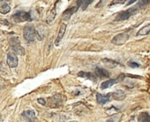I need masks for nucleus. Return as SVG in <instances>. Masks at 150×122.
I'll return each mask as SVG.
<instances>
[{
    "label": "nucleus",
    "mask_w": 150,
    "mask_h": 122,
    "mask_svg": "<svg viewBox=\"0 0 150 122\" xmlns=\"http://www.w3.org/2000/svg\"><path fill=\"white\" fill-rule=\"evenodd\" d=\"M22 117L24 118V120H26L28 122H33L35 120V113L34 111L31 110H27V111H23L22 113Z\"/></svg>",
    "instance_id": "11"
},
{
    "label": "nucleus",
    "mask_w": 150,
    "mask_h": 122,
    "mask_svg": "<svg viewBox=\"0 0 150 122\" xmlns=\"http://www.w3.org/2000/svg\"><path fill=\"white\" fill-rule=\"evenodd\" d=\"M62 101H63V97H62L61 95H54L53 97L49 98V102H50V106H52L53 104H56L55 107L58 106V105H60Z\"/></svg>",
    "instance_id": "12"
},
{
    "label": "nucleus",
    "mask_w": 150,
    "mask_h": 122,
    "mask_svg": "<svg viewBox=\"0 0 150 122\" xmlns=\"http://www.w3.org/2000/svg\"><path fill=\"white\" fill-rule=\"evenodd\" d=\"M92 3H93V0H87V1H78L77 7L82 5V10H85L87 7L90 5V4H92Z\"/></svg>",
    "instance_id": "21"
},
{
    "label": "nucleus",
    "mask_w": 150,
    "mask_h": 122,
    "mask_svg": "<svg viewBox=\"0 0 150 122\" xmlns=\"http://www.w3.org/2000/svg\"><path fill=\"white\" fill-rule=\"evenodd\" d=\"M134 2H135L134 0H132V1H128V2H127V5H132V4H133Z\"/></svg>",
    "instance_id": "26"
},
{
    "label": "nucleus",
    "mask_w": 150,
    "mask_h": 122,
    "mask_svg": "<svg viewBox=\"0 0 150 122\" xmlns=\"http://www.w3.org/2000/svg\"><path fill=\"white\" fill-rule=\"evenodd\" d=\"M65 30H66V25L63 23V24H61V26H60V29H59V31H58V33H57V38H56V41H55V44L57 45H57H59L62 38L64 37Z\"/></svg>",
    "instance_id": "8"
},
{
    "label": "nucleus",
    "mask_w": 150,
    "mask_h": 122,
    "mask_svg": "<svg viewBox=\"0 0 150 122\" xmlns=\"http://www.w3.org/2000/svg\"><path fill=\"white\" fill-rule=\"evenodd\" d=\"M37 102L39 103L40 104H42V105H46V101H45V99H43V98H38Z\"/></svg>",
    "instance_id": "24"
},
{
    "label": "nucleus",
    "mask_w": 150,
    "mask_h": 122,
    "mask_svg": "<svg viewBox=\"0 0 150 122\" xmlns=\"http://www.w3.org/2000/svg\"><path fill=\"white\" fill-rule=\"evenodd\" d=\"M77 9H78L77 6H73V7L68 8V9H66L65 11L64 12L63 15H62V19L64 20H69L71 17H72V15L74 14L75 12L77 11Z\"/></svg>",
    "instance_id": "9"
},
{
    "label": "nucleus",
    "mask_w": 150,
    "mask_h": 122,
    "mask_svg": "<svg viewBox=\"0 0 150 122\" xmlns=\"http://www.w3.org/2000/svg\"><path fill=\"white\" fill-rule=\"evenodd\" d=\"M111 93H109L107 95H101V94H96V100L97 103L100 104H104L110 100Z\"/></svg>",
    "instance_id": "10"
},
{
    "label": "nucleus",
    "mask_w": 150,
    "mask_h": 122,
    "mask_svg": "<svg viewBox=\"0 0 150 122\" xmlns=\"http://www.w3.org/2000/svg\"><path fill=\"white\" fill-rule=\"evenodd\" d=\"M124 74H121V75L119 76L117 79H110V80H108L106 81H103L102 83L101 84V89H108V88H110V87H112L114 84H116V83H117V82L119 81L123 80L124 78Z\"/></svg>",
    "instance_id": "6"
},
{
    "label": "nucleus",
    "mask_w": 150,
    "mask_h": 122,
    "mask_svg": "<svg viewBox=\"0 0 150 122\" xmlns=\"http://www.w3.org/2000/svg\"><path fill=\"white\" fill-rule=\"evenodd\" d=\"M23 36L27 42H34L35 37H37L40 40L37 31L35 30V28L32 25H30V26L28 25V26H26L24 27V29H23Z\"/></svg>",
    "instance_id": "3"
},
{
    "label": "nucleus",
    "mask_w": 150,
    "mask_h": 122,
    "mask_svg": "<svg viewBox=\"0 0 150 122\" xmlns=\"http://www.w3.org/2000/svg\"><path fill=\"white\" fill-rule=\"evenodd\" d=\"M7 65L9 67L13 68V67H16L18 66V58L16 54L14 53H9L7 55Z\"/></svg>",
    "instance_id": "7"
},
{
    "label": "nucleus",
    "mask_w": 150,
    "mask_h": 122,
    "mask_svg": "<svg viewBox=\"0 0 150 122\" xmlns=\"http://www.w3.org/2000/svg\"><path fill=\"white\" fill-rule=\"evenodd\" d=\"M95 74L99 76L100 78H109L110 77V73L106 69L101 68V67H96L95 68Z\"/></svg>",
    "instance_id": "13"
},
{
    "label": "nucleus",
    "mask_w": 150,
    "mask_h": 122,
    "mask_svg": "<svg viewBox=\"0 0 150 122\" xmlns=\"http://www.w3.org/2000/svg\"><path fill=\"white\" fill-rule=\"evenodd\" d=\"M118 116L117 115H114V116H112V117L110 118V120H107V122H117L118 121Z\"/></svg>",
    "instance_id": "23"
},
{
    "label": "nucleus",
    "mask_w": 150,
    "mask_h": 122,
    "mask_svg": "<svg viewBox=\"0 0 150 122\" xmlns=\"http://www.w3.org/2000/svg\"><path fill=\"white\" fill-rule=\"evenodd\" d=\"M102 61H103V63L107 66V67H110V68H113V67H115L116 66L118 65L117 62H116V61H114V60H112V59H109V58H104Z\"/></svg>",
    "instance_id": "18"
},
{
    "label": "nucleus",
    "mask_w": 150,
    "mask_h": 122,
    "mask_svg": "<svg viewBox=\"0 0 150 122\" xmlns=\"http://www.w3.org/2000/svg\"><path fill=\"white\" fill-rule=\"evenodd\" d=\"M11 11V7L8 4H4L0 6V14H6L9 12Z\"/></svg>",
    "instance_id": "19"
},
{
    "label": "nucleus",
    "mask_w": 150,
    "mask_h": 122,
    "mask_svg": "<svg viewBox=\"0 0 150 122\" xmlns=\"http://www.w3.org/2000/svg\"><path fill=\"white\" fill-rule=\"evenodd\" d=\"M78 75L79 77H84V78H88V79H90L92 81H95V76L93 75L91 73H84V72H79L78 73Z\"/></svg>",
    "instance_id": "20"
},
{
    "label": "nucleus",
    "mask_w": 150,
    "mask_h": 122,
    "mask_svg": "<svg viewBox=\"0 0 150 122\" xmlns=\"http://www.w3.org/2000/svg\"><path fill=\"white\" fill-rule=\"evenodd\" d=\"M56 14H57V13H56V7H54V8H53L52 10H50V12L49 13L48 17H47V22L48 23L52 22L56 17Z\"/></svg>",
    "instance_id": "17"
},
{
    "label": "nucleus",
    "mask_w": 150,
    "mask_h": 122,
    "mask_svg": "<svg viewBox=\"0 0 150 122\" xmlns=\"http://www.w3.org/2000/svg\"><path fill=\"white\" fill-rule=\"evenodd\" d=\"M128 66L129 67H131L132 68H137V67H139V65L138 64V63L136 62H133V61H132V62H128Z\"/></svg>",
    "instance_id": "22"
},
{
    "label": "nucleus",
    "mask_w": 150,
    "mask_h": 122,
    "mask_svg": "<svg viewBox=\"0 0 150 122\" xmlns=\"http://www.w3.org/2000/svg\"><path fill=\"white\" fill-rule=\"evenodd\" d=\"M149 3H150V0H142V1H139L138 4H137L135 6L132 7V8H129V9L126 10V11L121 12L120 14H117L116 19H115V20H117V21H122V20H128L131 16L136 14L139 10L142 9L143 7H145L146 5H148V4H149Z\"/></svg>",
    "instance_id": "1"
},
{
    "label": "nucleus",
    "mask_w": 150,
    "mask_h": 122,
    "mask_svg": "<svg viewBox=\"0 0 150 122\" xmlns=\"http://www.w3.org/2000/svg\"><path fill=\"white\" fill-rule=\"evenodd\" d=\"M12 19L15 22H24V21H32L33 20V17L31 14V12H22L19 11L17 13H15L14 14H12Z\"/></svg>",
    "instance_id": "2"
},
{
    "label": "nucleus",
    "mask_w": 150,
    "mask_h": 122,
    "mask_svg": "<svg viewBox=\"0 0 150 122\" xmlns=\"http://www.w3.org/2000/svg\"><path fill=\"white\" fill-rule=\"evenodd\" d=\"M125 2V0H122V1H114V2H113L111 5H114V4H124Z\"/></svg>",
    "instance_id": "25"
},
{
    "label": "nucleus",
    "mask_w": 150,
    "mask_h": 122,
    "mask_svg": "<svg viewBox=\"0 0 150 122\" xmlns=\"http://www.w3.org/2000/svg\"><path fill=\"white\" fill-rule=\"evenodd\" d=\"M128 39H129V33L124 32V33L118 34L116 36H114L111 40V42L115 45H122L125 43Z\"/></svg>",
    "instance_id": "4"
},
{
    "label": "nucleus",
    "mask_w": 150,
    "mask_h": 122,
    "mask_svg": "<svg viewBox=\"0 0 150 122\" xmlns=\"http://www.w3.org/2000/svg\"><path fill=\"white\" fill-rule=\"evenodd\" d=\"M10 45H11L12 49L15 51L17 54L24 55L25 51L21 47L20 41H19V39H18L17 37H12L11 39H10Z\"/></svg>",
    "instance_id": "5"
},
{
    "label": "nucleus",
    "mask_w": 150,
    "mask_h": 122,
    "mask_svg": "<svg viewBox=\"0 0 150 122\" xmlns=\"http://www.w3.org/2000/svg\"><path fill=\"white\" fill-rule=\"evenodd\" d=\"M111 95H113V98L116 100H123L124 98L125 97V94L121 89H117L115 92L111 93Z\"/></svg>",
    "instance_id": "14"
},
{
    "label": "nucleus",
    "mask_w": 150,
    "mask_h": 122,
    "mask_svg": "<svg viewBox=\"0 0 150 122\" xmlns=\"http://www.w3.org/2000/svg\"><path fill=\"white\" fill-rule=\"evenodd\" d=\"M139 122H150V115L148 112H141L138 117Z\"/></svg>",
    "instance_id": "15"
},
{
    "label": "nucleus",
    "mask_w": 150,
    "mask_h": 122,
    "mask_svg": "<svg viewBox=\"0 0 150 122\" xmlns=\"http://www.w3.org/2000/svg\"><path fill=\"white\" fill-rule=\"evenodd\" d=\"M149 32H150V23L147 25V26H145V27H143L142 28L139 29V32L137 33V36H146Z\"/></svg>",
    "instance_id": "16"
}]
</instances>
